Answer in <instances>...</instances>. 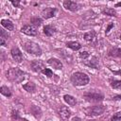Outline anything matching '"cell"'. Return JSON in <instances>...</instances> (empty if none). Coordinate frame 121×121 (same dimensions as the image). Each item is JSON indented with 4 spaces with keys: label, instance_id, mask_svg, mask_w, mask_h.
<instances>
[{
    "label": "cell",
    "instance_id": "cell-1",
    "mask_svg": "<svg viewBox=\"0 0 121 121\" xmlns=\"http://www.w3.org/2000/svg\"><path fill=\"white\" fill-rule=\"evenodd\" d=\"M5 75L9 80L14 83H20L25 79V73L19 68H10L6 72Z\"/></svg>",
    "mask_w": 121,
    "mask_h": 121
},
{
    "label": "cell",
    "instance_id": "cell-2",
    "mask_svg": "<svg viewBox=\"0 0 121 121\" xmlns=\"http://www.w3.org/2000/svg\"><path fill=\"white\" fill-rule=\"evenodd\" d=\"M89 77L82 72H76L71 76V82L75 86H84L89 83Z\"/></svg>",
    "mask_w": 121,
    "mask_h": 121
},
{
    "label": "cell",
    "instance_id": "cell-3",
    "mask_svg": "<svg viewBox=\"0 0 121 121\" xmlns=\"http://www.w3.org/2000/svg\"><path fill=\"white\" fill-rule=\"evenodd\" d=\"M24 47H25V50L27 53L32 54L34 56H41L42 53H43L42 48L40 47V45L36 43H33V42H26L24 44Z\"/></svg>",
    "mask_w": 121,
    "mask_h": 121
},
{
    "label": "cell",
    "instance_id": "cell-4",
    "mask_svg": "<svg viewBox=\"0 0 121 121\" xmlns=\"http://www.w3.org/2000/svg\"><path fill=\"white\" fill-rule=\"evenodd\" d=\"M105 112V107L102 105H96V106H92L87 109H85V114L91 117L98 116L102 114Z\"/></svg>",
    "mask_w": 121,
    "mask_h": 121
},
{
    "label": "cell",
    "instance_id": "cell-5",
    "mask_svg": "<svg viewBox=\"0 0 121 121\" xmlns=\"http://www.w3.org/2000/svg\"><path fill=\"white\" fill-rule=\"evenodd\" d=\"M83 96L87 101H94V102L102 101L104 99V95L101 93H97V92H86L84 93Z\"/></svg>",
    "mask_w": 121,
    "mask_h": 121
},
{
    "label": "cell",
    "instance_id": "cell-6",
    "mask_svg": "<svg viewBox=\"0 0 121 121\" xmlns=\"http://www.w3.org/2000/svg\"><path fill=\"white\" fill-rule=\"evenodd\" d=\"M21 31L28 36H36L38 34L37 27L32 25H26L21 28Z\"/></svg>",
    "mask_w": 121,
    "mask_h": 121
},
{
    "label": "cell",
    "instance_id": "cell-7",
    "mask_svg": "<svg viewBox=\"0 0 121 121\" xmlns=\"http://www.w3.org/2000/svg\"><path fill=\"white\" fill-rule=\"evenodd\" d=\"M63 7L70 10V11H78L79 9H80V6L75 2V1H70V0H66L63 2Z\"/></svg>",
    "mask_w": 121,
    "mask_h": 121
},
{
    "label": "cell",
    "instance_id": "cell-8",
    "mask_svg": "<svg viewBox=\"0 0 121 121\" xmlns=\"http://www.w3.org/2000/svg\"><path fill=\"white\" fill-rule=\"evenodd\" d=\"M30 66L34 72H38V73H40L43 69H45V65H44L43 61H42V60H33V61H31Z\"/></svg>",
    "mask_w": 121,
    "mask_h": 121
},
{
    "label": "cell",
    "instance_id": "cell-9",
    "mask_svg": "<svg viewBox=\"0 0 121 121\" xmlns=\"http://www.w3.org/2000/svg\"><path fill=\"white\" fill-rule=\"evenodd\" d=\"M57 11V9L55 8H45L44 9H43L42 11V17L43 19H49L55 16Z\"/></svg>",
    "mask_w": 121,
    "mask_h": 121
},
{
    "label": "cell",
    "instance_id": "cell-10",
    "mask_svg": "<svg viewBox=\"0 0 121 121\" xmlns=\"http://www.w3.org/2000/svg\"><path fill=\"white\" fill-rule=\"evenodd\" d=\"M10 54H11V57L12 59L17 61V62H21L23 60V54L22 52L20 51V49L18 47H13L10 51Z\"/></svg>",
    "mask_w": 121,
    "mask_h": 121
},
{
    "label": "cell",
    "instance_id": "cell-11",
    "mask_svg": "<svg viewBox=\"0 0 121 121\" xmlns=\"http://www.w3.org/2000/svg\"><path fill=\"white\" fill-rule=\"evenodd\" d=\"M59 113H60V118H61L63 121H67V120L69 119L70 115H71V112L68 110V108H67L66 106H62V107L60 109Z\"/></svg>",
    "mask_w": 121,
    "mask_h": 121
},
{
    "label": "cell",
    "instance_id": "cell-12",
    "mask_svg": "<svg viewBox=\"0 0 121 121\" xmlns=\"http://www.w3.org/2000/svg\"><path fill=\"white\" fill-rule=\"evenodd\" d=\"M47 63L50 65V66H52L53 68H55V69H61L62 68V62L60 60H58V59H56V58H51V59H49L48 60H47Z\"/></svg>",
    "mask_w": 121,
    "mask_h": 121
},
{
    "label": "cell",
    "instance_id": "cell-13",
    "mask_svg": "<svg viewBox=\"0 0 121 121\" xmlns=\"http://www.w3.org/2000/svg\"><path fill=\"white\" fill-rule=\"evenodd\" d=\"M55 32H56V28H55L54 26H52L51 25L44 26V27H43V33H44L46 36L50 37V36H52Z\"/></svg>",
    "mask_w": 121,
    "mask_h": 121
},
{
    "label": "cell",
    "instance_id": "cell-14",
    "mask_svg": "<svg viewBox=\"0 0 121 121\" xmlns=\"http://www.w3.org/2000/svg\"><path fill=\"white\" fill-rule=\"evenodd\" d=\"M1 34H0V43H1V45H3V46H6L7 45V41H8V39H9V34H8V32H6L4 29H1V32H0Z\"/></svg>",
    "mask_w": 121,
    "mask_h": 121
},
{
    "label": "cell",
    "instance_id": "cell-15",
    "mask_svg": "<svg viewBox=\"0 0 121 121\" xmlns=\"http://www.w3.org/2000/svg\"><path fill=\"white\" fill-rule=\"evenodd\" d=\"M108 54L111 57H118V58H120L121 57V48H119V47H112L109 50Z\"/></svg>",
    "mask_w": 121,
    "mask_h": 121
},
{
    "label": "cell",
    "instance_id": "cell-16",
    "mask_svg": "<svg viewBox=\"0 0 121 121\" xmlns=\"http://www.w3.org/2000/svg\"><path fill=\"white\" fill-rule=\"evenodd\" d=\"M66 46L68 48H71L74 51H77V50L81 48V44L79 43H78V42H67L66 43Z\"/></svg>",
    "mask_w": 121,
    "mask_h": 121
},
{
    "label": "cell",
    "instance_id": "cell-17",
    "mask_svg": "<svg viewBox=\"0 0 121 121\" xmlns=\"http://www.w3.org/2000/svg\"><path fill=\"white\" fill-rule=\"evenodd\" d=\"M1 25H2L5 28H7L8 30H13V29H14V26H13V24L11 23V21H9V20L2 19V20H1Z\"/></svg>",
    "mask_w": 121,
    "mask_h": 121
},
{
    "label": "cell",
    "instance_id": "cell-18",
    "mask_svg": "<svg viewBox=\"0 0 121 121\" xmlns=\"http://www.w3.org/2000/svg\"><path fill=\"white\" fill-rule=\"evenodd\" d=\"M23 88H24L26 91H27L28 93H34L35 90H36V85H35L32 81H29V82L26 83L25 85H23Z\"/></svg>",
    "mask_w": 121,
    "mask_h": 121
},
{
    "label": "cell",
    "instance_id": "cell-19",
    "mask_svg": "<svg viewBox=\"0 0 121 121\" xmlns=\"http://www.w3.org/2000/svg\"><path fill=\"white\" fill-rule=\"evenodd\" d=\"M63 99H64V101H65L67 104H69V105H71V106H74V105L77 104L76 98H75L74 96L70 95H63Z\"/></svg>",
    "mask_w": 121,
    "mask_h": 121
},
{
    "label": "cell",
    "instance_id": "cell-20",
    "mask_svg": "<svg viewBox=\"0 0 121 121\" xmlns=\"http://www.w3.org/2000/svg\"><path fill=\"white\" fill-rule=\"evenodd\" d=\"M85 64L89 67L95 68V69H98V59L96 57H93L92 60L89 62H85Z\"/></svg>",
    "mask_w": 121,
    "mask_h": 121
},
{
    "label": "cell",
    "instance_id": "cell-21",
    "mask_svg": "<svg viewBox=\"0 0 121 121\" xmlns=\"http://www.w3.org/2000/svg\"><path fill=\"white\" fill-rule=\"evenodd\" d=\"M102 13L103 14H106V15H109V16H116V11L112 9V8H106L102 10Z\"/></svg>",
    "mask_w": 121,
    "mask_h": 121
},
{
    "label": "cell",
    "instance_id": "cell-22",
    "mask_svg": "<svg viewBox=\"0 0 121 121\" xmlns=\"http://www.w3.org/2000/svg\"><path fill=\"white\" fill-rule=\"evenodd\" d=\"M0 93H1L3 95H5V96H8V97L11 96V92L9 91V89L7 86H1V88H0Z\"/></svg>",
    "mask_w": 121,
    "mask_h": 121
},
{
    "label": "cell",
    "instance_id": "cell-23",
    "mask_svg": "<svg viewBox=\"0 0 121 121\" xmlns=\"http://www.w3.org/2000/svg\"><path fill=\"white\" fill-rule=\"evenodd\" d=\"M95 36V33L94 31H89V32H86L83 37H84V39H85L87 42H91V41L94 40Z\"/></svg>",
    "mask_w": 121,
    "mask_h": 121
},
{
    "label": "cell",
    "instance_id": "cell-24",
    "mask_svg": "<svg viewBox=\"0 0 121 121\" xmlns=\"http://www.w3.org/2000/svg\"><path fill=\"white\" fill-rule=\"evenodd\" d=\"M30 23H32V26H39L42 25V19L38 17H32L30 19Z\"/></svg>",
    "mask_w": 121,
    "mask_h": 121
},
{
    "label": "cell",
    "instance_id": "cell-25",
    "mask_svg": "<svg viewBox=\"0 0 121 121\" xmlns=\"http://www.w3.org/2000/svg\"><path fill=\"white\" fill-rule=\"evenodd\" d=\"M111 86L114 89H120L121 88V80H112L111 81Z\"/></svg>",
    "mask_w": 121,
    "mask_h": 121
},
{
    "label": "cell",
    "instance_id": "cell-26",
    "mask_svg": "<svg viewBox=\"0 0 121 121\" xmlns=\"http://www.w3.org/2000/svg\"><path fill=\"white\" fill-rule=\"evenodd\" d=\"M11 118L13 120H15V121L21 119V117L19 116V112H18L17 110H12V112H11Z\"/></svg>",
    "mask_w": 121,
    "mask_h": 121
},
{
    "label": "cell",
    "instance_id": "cell-27",
    "mask_svg": "<svg viewBox=\"0 0 121 121\" xmlns=\"http://www.w3.org/2000/svg\"><path fill=\"white\" fill-rule=\"evenodd\" d=\"M120 120H121V112L114 113L111 118V121H120Z\"/></svg>",
    "mask_w": 121,
    "mask_h": 121
},
{
    "label": "cell",
    "instance_id": "cell-28",
    "mask_svg": "<svg viewBox=\"0 0 121 121\" xmlns=\"http://www.w3.org/2000/svg\"><path fill=\"white\" fill-rule=\"evenodd\" d=\"M42 73H43V75L47 76L48 78H51V77L53 76V72H52V70L49 69V68H45V69H43V70L42 71Z\"/></svg>",
    "mask_w": 121,
    "mask_h": 121
},
{
    "label": "cell",
    "instance_id": "cell-29",
    "mask_svg": "<svg viewBox=\"0 0 121 121\" xmlns=\"http://www.w3.org/2000/svg\"><path fill=\"white\" fill-rule=\"evenodd\" d=\"M89 56H90V54H89V52H87V51H82V52L79 53V57H80L81 59H83V60L87 59Z\"/></svg>",
    "mask_w": 121,
    "mask_h": 121
},
{
    "label": "cell",
    "instance_id": "cell-30",
    "mask_svg": "<svg viewBox=\"0 0 121 121\" xmlns=\"http://www.w3.org/2000/svg\"><path fill=\"white\" fill-rule=\"evenodd\" d=\"M11 4H12L14 7H16V8H19L20 1H13V0H11Z\"/></svg>",
    "mask_w": 121,
    "mask_h": 121
},
{
    "label": "cell",
    "instance_id": "cell-31",
    "mask_svg": "<svg viewBox=\"0 0 121 121\" xmlns=\"http://www.w3.org/2000/svg\"><path fill=\"white\" fill-rule=\"evenodd\" d=\"M112 27H113V24H112V23H111V24L108 26V27H107V29H106V34H108V33H109V31L111 30V28H112Z\"/></svg>",
    "mask_w": 121,
    "mask_h": 121
},
{
    "label": "cell",
    "instance_id": "cell-32",
    "mask_svg": "<svg viewBox=\"0 0 121 121\" xmlns=\"http://www.w3.org/2000/svg\"><path fill=\"white\" fill-rule=\"evenodd\" d=\"M112 99H114V100H121V95H115Z\"/></svg>",
    "mask_w": 121,
    "mask_h": 121
},
{
    "label": "cell",
    "instance_id": "cell-33",
    "mask_svg": "<svg viewBox=\"0 0 121 121\" xmlns=\"http://www.w3.org/2000/svg\"><path fill=\"white\" fill-rule=\"evenodd\" d=\"M72 121H81V119H80L79 117H74V118L72 119Z\"/></svg>",
    "mask_w": 121,
    "mask_h": 121
},
{
    "label": "cell",
    "instance_id": "cell-34",
    "mask_svg": "<svg viewBox=\"0 0 121 121\" xmlns=\"http://www.w3.org/2000/svg\"><path fill=\"white\" fill-rule=\"evenodd\" d=\"M33 109H35V107H33V108H32V110H33ZM36 110H37V111H39V110H40V109H39V108H37V107H36ZM36 112H33V114H34V115H35V116H36Z\"/></svg>",
    "mask_w": 121,
    "mask_h": 121
},
{
    "label": "cell",
    "instance_id": "cell-35",
    "mask_svg": "<svg viewBox=\"0 0 121 121\" xmlns=\"http://www.w3.org/2000/svg\"><path fill=\"white\" fill-rule=\"evenodd\" d=\"M115 7L117 8V7H121V2H119V3H117L116 5H115Z\"/></svg>",
    "mask_w": 121,
    "mask_h": 121
},
{
    "label": "cell",
    "instance_id": "cell-36",
    "mask_svg": "<svg viewBox=\"0 0 121 121\" xmlns=\"http://www.w3.org/2000/svg\"><path fill=\"white\" fill-rule=\"evenodd\" d=\"M89 121H95V120H89Z\"/></svg>",
    "mask_w": 121,
    "mask_h": 121
},
{
    "label": "cell",
    "instance_id": "cell-37",
    "mask_svg": "<svg viewBox=\"0 0 121 121\" xmlns=\"http://www.w3.org/2000/svg\"><path fill=\"white\" fill-rule=\"evenodd\" d=\"M120 40H121V35H120Z\"/></svg>",
    "mask_w": 121,
    "mask_h": 121
}]
</instances>
